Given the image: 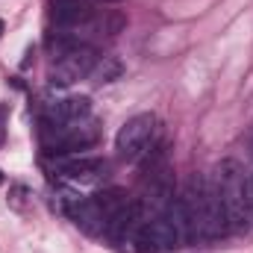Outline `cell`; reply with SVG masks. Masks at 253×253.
Segmentation results:
<instances>
[{
    "label": "cell",
    "mask_w": 253,
    "mask_h": 253,
    "mask_svg": "<svg viewBox=\"0 0 253 253\" xmlns=\"http://www.w3.org/2000/svg\"><path fill=\"white\" fill-rule=\"evenodd\" d=\"M94 3H118V0H94Z\"/></svg>",
    "instance_id": "5bb4252c"
},
{
    "label": "cell",
    "mask_w": 253,
    "mask_h": 253,
    "mask_svg": "<svg viewBox=\"0 0 253 253\" xmlns=\"http://www.w3.org/2000/svg\"><path fill=\"white\" fill-rule=\"evenodd\" d=\"M6 115H9V103H0V147H3V135H6Z\"/></svg>",
    "instance_id": "7c38bea8"
},
{
    "label": "cell",
    "mask_w": 253,
    "mask_h": 253,
    "mask_svg": "<svg viewBox=\"0 0 253 253\" xmlns=\"http://www.w3.org/2000/svg\"><path fill=\"white\" fill-rule=\"evenodd\" d=\"M97 62V56H94V50L91 47H85V44H80L77 50H71V53H65L59 56L53 68H50V85H71V83H77V80H83V77H88L91 74V68Z\"/></svg>",
    "instance_id": "5b68a950"
},
{
    "label": "cell",
    "mask_w": 253,
    "mask_h": 253,
    "mask_svg": "<svg viewBox=\"0 0 253 253\" xmlns=\"http://www.w3.org/2000/svg\"><path fill=\"white\" fill-rule=\"evenodd\" d=\"M59 171L74 183H100L109 177V162L100 156H77L59 162Z\"/></svg>",
    "instance_id": "8992f818"
},
{
    "label": "cell",
    "mask_w": 253,
    "mask_h": 253,
    "mask_svg": "<svg viewBox=\"0 0 253 253\" xmlns=\"http://www.w3.org/2000/svg\"><path fill=\"white\" fill-rule=\"evenodd\" d=\"M215 189L227 209L230 230H248L251 206H248V177L236 159H224L215 171Z\"/></svg>",
    "instance_id": "6da1fadb"
},
{
    "label": "cell",
    "mask_w": 253,
    "mask_h": 253,
    "mask_svg": "<svg viewBox=\"0 0 253 253\" xmlns=\"http://www.w3.org/2000/svg\"><path fill=\"white\" fill-rule=\"evenodd\" d=\"M88 115H91V100L88 97H65V100H56L44 112L42 124H74V121H83Z\"/></svg>",
    "instance_id": "52a82bcc"
},
{
    "label": "cell",
    "mask_w": 253,
    "mask_h": 253,
    "mask_svg": "<svg viewBox=\"0 0 253 253\" xmlns=\"http://www.w3.org/2000/svg\"><path fill=\"white\" fill-rule=\"evenodd\" d=\"M180 233L177 227L165 218V215H153V218H144L132 236V245L138 253H162L171 251V248H180Z\"/></svg>",
    "instance_id": "3957f363"
},
{
    "label": "cell",
    "mask_w": 253,
    "mask_h": 253,
    "mask_svg": "<svg viewBox=\"0 0 253 253\" xmlns=\"http://www.w3.org/2000/svg\"><path fill=\"white\" fill-rule=\"evenodd\" d=\"M156 132H159V121H156V115L141 112V115L129 118V121L118 129V135H115V150H118V156L126 159V162L141 159V156L153 147Z\"/></svg>",
    "instance_id": "7a4b0ae2"
},
{
    "label": "cell",
    "mask_w": 253,
    "mask_h": 253,
    "mask_svg": "<svg viewBox=\"0 0 253 253\" xmlns=\"http://www.w3.org/2000/svg\"><path fill=\"white\" fill-rule=\"evenodd\" d=\"M0 36H3V21H0Z\"/></svg>",
    "instance_id": "2e32d148"
},
{
    "label": "cell",
    "mask_w": 253,
    "mask_h": 253,
    "mask_svg": "<svg viewBox=\"0 0 253 253\" xmlns=\"http://www.w3.org/2000/svg\"><path fill=\"white\" fill-rule=\"evenodd\" d=\"M77 47H80V39H77L71 30H59V33H50V36H47V50H50L53 59H59L65 53L77 50Z\"/></svg>",
    "instance_id": "30bf717a"
},
{
    "label": "cell",
    "mask_w": 253,
    "mask_h": 253,
    "mask_svg": "<svg viewBox=\"0 0 253 253\" xmlns=\"http://www.w3.org/2000/svg\"><path fill=\"white\" fill-rule=\"evenodd\" d=\"M91 18L88 0H53V21L62 30H74Z\"/></svg>",
    "instance_id": "ba28073f"
},
{
    "label": "cell",
    "mask_w": 253,
    "mask_h": 253,
    "mask_svg": "<svg viewBox=\"0 0 253 253\" xmlns=\"http://www.w3.org/2000/svg\"><path fill=\"white\" fill-rule=\"evenodd\" d=\"M248 206H251V218H253V174H248Z\"/></svg>",
    "instance_id": "4fadbf2b"
},
{
    "label": "cell",
    "mask_w": 253,
    "mask_h": 253,
    "mask_svg": "<svg viewBox=\"0 0 253 253\" xmlns=\"http://www.w3.org/2000/svg\"><path fill=\"white\" fill-rule=\"evenodd\" d=\"M59 203H62V212L85 233V236H100V233H106V218H103L100 206L94 203V197H77V194L65 191Z\"/></svg>",
    "instance_id": "277c9868"
},
{
    "label": "cell",
    "mask_w": 253,
    "mask_h": 253,
    "mask_svg": "<svg viewBox=\"0 0 253 253\" xmlns=\"http://www.w3.org/2000/svg\"><path fill=\"white\" fill-rule=\"evenodd\" d=\"M94 203L100 206L103 218L109 221V218H115L121 209H126L132 200H129V197H126V191H121V189H103L100 194H94Z\"/></svg>",
    "instance_id": "9c48e42d"
},
{
    "label": "cell",
    "mask_w": 253,
    "mask_h": 253,
    "mask_svg": "<svg viewBox=\"0 0 253 253\" xmlns=\"http://www.w3.org/2000/svg\"><path fill=\"white\" fill-rule=\"evenodd\" d=\"M124 74V65L118 62L115 56H103V59H97L94 62V68H91V80L94 83H112V80H118Z\"/></svg>",
    "instance_id": "8fae6325"
},
{
    "label": "cell",
    "mask_w": 253,
    "mask_h": 253,
    "mask_svg": "<svg viewBox=\"0 0 253 253\" xmlns=\"http://www.w3.org/2000/svg\"><path fill=\"white\" fill-rule=\"evenodd\" d=\"M0 186H3V171H0Z\"/></svg>",
    "instance_id": "9a60e30c"
}]
</instances>
